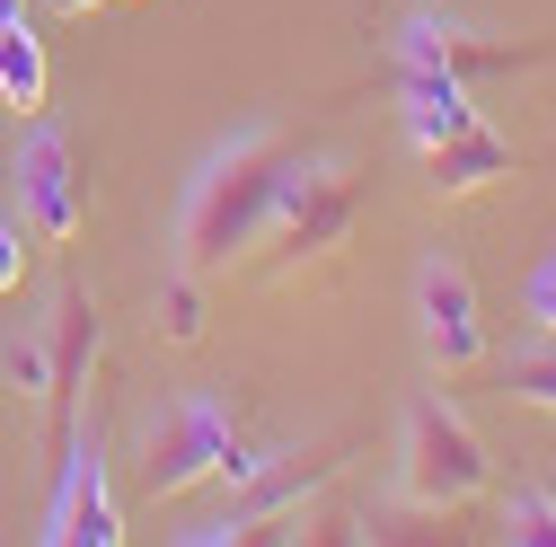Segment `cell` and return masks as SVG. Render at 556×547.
<instances>
[{
	"label": "cell",
	"mask_w": 556,
	"mask_h": 547,
	"mask_svg": "<svg viewBox=\"0 0 556 547\" xmlns=\"http://www.w3.org/2000/svg\"><path fill=\"white\" fill-rule=\"evenodd\" d=\"M292 151L274 124H248L230 132L222 151H203V168L186 177V213H177V247L194 274H222L239 265L256 239H265V213H274V186H283Z\"/></svg>",
	"instance_id": "cell-1"
},
{
	"label": "cell",
	"mask_w": 556,
	"mask_h": 547,
	"mask_svg": "<svg viewBox=\"0 0 556 547\" xmlns=\"http://www.w3.org/2000/svg\"><path fill=\"white\" fill-rule=\"evenodd\" d=\"M406 504H425V512H459L485 495V476H495V459H485V442L468 433L459 406L442 397H415V416H406Z\"/></svg>",
	"instance_id": "cell-2"
},
{
	"label": "cell",
	"mask_w": 556,
	"mask_h": 547,
	"mask_svg": "<svg viewBox=\"0 0 556 547\" xmlns=\"http://www.w3.org/2000/svg\"><path fill=\"white\" fill-rule=\"evenodd\" d=\"M239 442V424H230V406L222 397H177L168 416L151 424V450H142V486L160 495V504H177V495H194L203 476H222V450Z\"/></svg>",
	"instance_id": "cell-3"
},
{
	"label": "cell",
	"mask_w": 556,
	"mask_h": 547,
	"mask_svg": "<svg viewBox=\"0 0 556 547\" xmlns=\"http://www.w3.org/2000/svg\"><path fill=\"white\" fill-rule=\"evenodd\" d=\"M18 221H27V239H45V247H72L80 221H89V177H80L72 142H62L45 115H36V132L18 142Z\"/></svg>",
	"instance_id": "cell-4"
},
{
	"label": "cell",
	"mask_w": 556,
	"mask_h": 547,
	"mask_svg": "<svg viewBox=\"0 0 556 547\" xmlns=\"http://www.w3.org/2000/svg\"><path fill=\"white\" fill-rule=\"evenodd\" d=\"M344 230H354V177L344 168H283V186H274V213H265V239L283 256H327L344 247Z\"/></svg>",
	"instance_id": "cell-5"
},
{
	"label": "cell",
	"mask_w": 556,
	"mask_h": 547,
	"mask_svg": "<svg viewBox=\"0 0 556 547\" xmlns=\"http://www.w3.org/2000/svg\"><path fill=\"white\" fill-rule=\"evenodd\" d=\"M45 547H115L124 538V504H115V476H106V442L72 433V468H62V495L36 530Z\"/></svg>",
	"instance_id": "cell-6"
},
{
	"label": "cell",
	"mask_w": 556,
	"mask_h": 547,
	"mask_svg": "<svg viewBox=\"0 0 556 547\" xmlns=\"http://www.w3.org/2000/svg\"><path fill=\"white\" fill-rule=\"evenodd\" d=\"M415 318H425L433 371H477L485 362V318H477V283H468L459 256H425V274H415Z\"/></svg>",
	"instance_id": "cell-7"
},
{
	"label": "cell",
	"mask_w": 556,
	"mask_h": 547,
	"mask_svg": "<svg viewBox=\"0 0 556 547\" xmlns=\"http://www.w3.org/2000/svg\"><path fill=\"white\" fill-rule=\"evenodd\" d=\"M477 124V89L459 72H442V62H406V142L415 151H442L451 132Z\"/></svg>",
	"instance_id": "cell-8"
},
{
	"label": "cell",
	"mask_w": 556,
	"mask_h": 547,
	"mask_svg": "<svg viewBox=\"0 0 556 547\" xmlns=\"http://www.w3.org/2000/svg\"><path fill=\"white\" fill-rule=\"evenodd\" d=\"M397 62H442V72L477 80V72H513V62H530L521 44H495L477 27H442V18H406L397 27Z\"/></svg>",
	"instance_id": "cell-9"
},
{
	"label": "cell",
	"mask_w": 556,
	"mask_h": 547,
	"mask_svg": "<svg viewBox=\"0 0 556 547\" xmlns=\"http://www.w3.org/2000/svg\"><path fill=\"white\" fill-rule=\"evenodd\" d=\"M336 476V450H309V459H283V468H256L248 486H239V521H248V538H265V521H283V512H301L318 486Z\"/></svg>",
	"instance_id": "cell-10"
},
{
	"label": "cell",
	"mask_w": 556,
	"mask_h": 547,
	"mask_svg": "<svg viewBox=\"0 0 556 547\" xmlns=\"http://www.w3.org/2000/svg\"><path fill=\"white\" fill-rule=\"evenodd\" d=\"M425 160H433V186H442V194H477V186H495V177H513V168H521V160H513V142H504V132L485 124V115H477L468 132H451L442 151H425Z\"/></svg>",
	"instance_id": "cell-11"
},
{
	"label": "cell",
	"mask_w": 556,
	"mask_h": 547,
	"mask_svg": "<svg viewBox=\"0 0 556 547\" xmlns=\"http://www.w3.org/2000/svg\"><path fill=\"white\" fill-rule=\"evenodd\" d=\"M45 345H53V406H72L89 362H98V301L89 292H62L53 318H45Z\"/></svg>",
	"instance_id": "cell-12"
},
{
	"label": "cell",
	"mask_w": 556,
	"mask_h": 547,
	"mask_svg": "<svg viewBox=\"0 0 556 547\" xmlns=\"http://www.w3.org/2000/svg\"><path fill=\"white\" fill-rule=\"evenodd\" d=\"M53 98V62H45V36L18 18H0V106H18V115H45Z\"/></svg>",
	"instance_id": "cell-13"
},
{
	"label": "cell",
	"mask_w": 556,
	"mask_h": 547,
	"mask_svg": "<svg viewBox=\"0 0 556 547\" xmlns=\"http://www.w3.org/2000/svg\"><path fill=\"white\" fill-rule=\"evenodd\" d=\"M10 389H18L27 406H53V345H45V327L10 335Z\"/></svg>",
	"instance_id": "cell-14"
},
{
	"label": "cell",
	"mask_w": 556,
	"mask_h": 547,
	"mask_svg": "<svg viewBox=\"0 0 556 547\" xmlns=\"http://www.w3.org/2000/svg\"><path fill=\"white\" fill-rule=\"evenodd\" d=\"M160 335H168V345H194V335H203V292H194V274H168V283H160Z\"/></svg>",
	"instance_id": "cell-15"
},
{
	"label": "cell",
	"mask_w": 556,
	"mask_h": 547,
	"mask_svg": "<svg viewBox=\"0 0 556 547\" xmlns=\"http://www.w3.org/2000/svg\"><path fill=\"white\" fill-rule=\"evenodd\" d=\"M504 538L513 547H556V495L539 486V495H513L504 504Z\"/></svg>",
	"instance_id": "cell-16"
},
{
	"label": "cell",
	"mask_w": 556,
	"mask_h": 547,
	"mask_svg": "<svg viewBox=\"0 0 556 547\" xmlns=\"http://www.w3.org/2000/svg\"><path fill=\"white\" fill-rule=\"evenodd\" d=\"M513 397H530V406L556 416V354H521V362H513Z\"/></svg>",
	"instance_id": "cell-17"
},
{
	"label": "cell",
	"mask_w": 556,
	"mask_h": 547,
	"mask_svg": "<svg viewBox=\"0 0 556 547\" xmlns=\"http://www.w3.org/2000/svg\"><path fill=\"white\" fill-rule=\"evenodd\" d=\"M521 309H530V318L556 335V256H547V265H530V283H521Z\"/></svg>",
	"instance_id": "cell-18"
},
{
	"label": "cell",
	"mask_w": 556,
	"mask_h": 547,
	"mask_svg": "<svg viewBox=\"0 0 556 547\" xmlns=\"http://www.w3.org/2000/svg\"><path fill=\"white\" fill-rule=\"evenodd\" d=\"M18 283H27V230L0 213V292H18Z\"/></svg>",
	"instance_id": "cell-19"
},
{
	"label": "cell",
	"mask_w": 556,
	"mask_h": 547,
	"mask_svg": "<svg viewBox=\"0 0 556 547\" xmlns=\"http://www.w3.org/2000/svg\"><path fill=\"white\" fill-rule=\"evenodd\" d=\"M53 10H62V18H89V10H98V0H53Z\"/></svg>",
	"instance_id": "cell-20"
},
{
	"label": "cell",
	"mask_w": 556,
	"mask_h": 547,
	"mask_svg": "<svg viewBox=\"0 0 556 547\" xmlns=\"http://www.w3.org/2000/svg\"><path fill=\"white\" fill-rule=\"evenodd\" d=\"M18 10H27V0H0V18H18Z\"/></svg>",
	"instance_id": "cell-21"
}]
</instances>
